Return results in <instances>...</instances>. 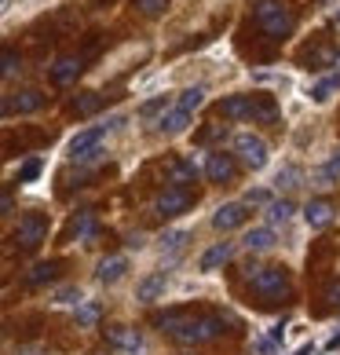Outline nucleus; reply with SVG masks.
Instances as JSON below:
<instances>
[{
  "instance_id": "obj_1",
  "label": "nucleus",
  "mask_w": 340,
  "mask_h": 355,
  "mask_svg": "<svg viewBox=\"0 0 340 355\" xmlns=\"http://www.w3.org/2000/svg\"><path fill=\"white\" fill-rule=\"evenodd\" d=\"M253 15H256V26L271 37V41H285V37L296 30L293 11L285 8V4H278V0H260Z\"/></svg>"
},
{
  "instance_id": "obj_2",
  "label": "nucleus",
  "mask_w": 340,
  "mask_h": 355,
  "mask_svg": "<svg viewBox=\"0 0 340 355\" xmlns=\"http://www.w3.org/2000/svg\"><path fill=\"white\" fill-rule=\"evenodd\" d=\"M249 286L256 297L264 300H282L289 297V275H285V268H249Z\"/></svg>"
},
{
  "instance_id": "obj_3",
  "label": "nucleus",
  "mask_w": 340,
  "mask_h": 355,
  "mask_svg": "<svg viewBox=\"0 0 340 355\" xmlns=\"http://www.w3.org/2000/svg\"><path fill=\"white\" fill-rule=\"evenodd\" d=\"M220 334H224V319H220V315H190V322L183 326V330L176 334V340L179 345H205V340H216Z\"/></svg>"
},
{
  "instance_id": "obj_4",
  "label": "nucleus",
  "mask_w": 340,
  "mask_h": 355,
  "mask_svg": "<svg viewBox=\"0 0 340 355\" xmlns=\"http://www.w3.org/2000/svg\"><path fill=\"white\" fill-rule=\"evenodd\" d=\"M117 125H121V117H110L107 125H96V128H84V132H77V136L70 139V157H73V162H91V157L99 154L102 136H107L110 128H117Z\"/></svg>"
},
{
  "instance_id": "obj_5",
  "label": "nucleus",
  "mask_w": 340,
  "mask_h": 355,
  "mask_svg": "<svg viewBox=\"0 0 340 355\" xmlns=\"http://www.w3.org/2000/svg\"><path fill=\"white\" fill-rule=\"evenodd\" d=\"M44 239H48V216H44V213H26V216L19 220L15 242H19L22 249H37Z\"/></svg>"
},
{
  "instance_id": "obj_6",
  "label": "nucleus",
  "mask_w": 340,
  "mask_h": 355,
  "mask_svg": "<svg viewBox=\"0 0 340 355\" xmlns=\"http://www.w3.org/2000/svg\"><path fill=\"white\" fill-rule=\"evenodd\" d=\"M234 150H238V157L253 168V173L267 165V143L260 136H253V132H238V136H234Z\"/></svg>"
},
{
  "instance_id": "obj_7",
  "label": "nucleus",
  "mask_w": 340,
  "mask_h": 355,
  "mask_svg": "<svg viewBox=\"0 0 340 355\" xmlns=\"http://www.w3.org/2000/svg\"><path fill=\"white\" fill-rule=\"evenodd\" d=\"M190 205H194V194L187 187H168V191H161V198H158V213L165 220H172V216H183Z\"/></svg>"
},
{
  "instance_id": "obj_8",
  "label": "nucleus",
  "mask_w": 340,
  "mask_h": 355,
  "mask_svg": "<svg viewBox=\"0 0 340 355\" xmlns=\"http://www.w3.org/2000/svg\"><path fill=\"white\" fill-rule=\"evenodd\" d=\"M41 107H44V92L41 88H22V92H15V96L4 99V117H11V114H37Z\"/></svg>"
},
{
  "instance_id": "obj_9",
  "label": "nucleus",
  "mask_w": 340,
  "mask_h": 355,
  "mask_svg": "<svg viewBox=\"0 0 340 355\" xmlns=\"http://www.w3.org/2000/svg\"><path fill=\"white\" fill-rule=\"evenodd\" d=\"M245 223H249V205L245 202H227V205H220L213 213V227L216 231H234V227H245Z\"/></svg>"
},
{
  "instance_id": "obj_10",
  "label": "nucleus",
  "mask_w": 340,
  "mask_h": 355,
  "mask_svg": "<svg viewBox=\"0 0 340 355\" xmlns=\"http://www.w3.org/2000/svg\"><path fill=\"white\" fill-rule=\"evenodd\" d=\"M205 180L208 183H231L234 180V157L231 154H208L205 157Z\"/></svg>"
},
{
  "instance_id": "obj_11",
  "label": "nucleus",
  "mask_w": 340,
  "mask_h": 355,
  "mask_svg": "<svg viewBox=\"0 0 340 355\" xmlns=\"http://www.w3.org/2000/svg\"><path fill=\"white\" fill-rule=\"evenodd\" d=\"M150 322L158 326L161 334H179L183 326L190 322V308H168V311H158V315H150Z\"/></svg>"
},
{
  "instance_id": "obj_12",
  "label": "nucleus",
  "mask_w": 340,
  "mask_h": 355,
  "mask_svg": "<svg viewBox=\"0 0 340 355\" xmlns=\"http://www.w3.org/2000/svg\"><path fill=\"white\" fill-rule=\"evenodd\" d=\"M216 110H220L224 121H249V117H253V99L249 96H231V99L220 103Z\"/></svg>"
},
{
  "instance_id": "obj_13",
  "label": "nucleus",
  "mask_w": 340,
  "mask_h": 355,
  "mask_svg": "<svg viewBox=\"0 0 340 355\" xmlns=\"http://www.w3.org/2000/svg\"><path fill=\"white\" fill-rule=\"evenodd\" d=\"M81 70H84L81 55H62V59H55V67H51V81H55V85H70V81L81 77Z\"/></svg>"
},
{
  "instance_id": "obj_14",
  "label": "nucleus",
  "mask_w": 340,
  "mask_h": 355,
  "mask_svg": "<svg viewBox=\"0 0 340 355\" xmlns=\"http://www.w3.org/2000/svg\"><path fill=\"white\" fill-rule=\"evenodd\" d=\"M102 337H107V345L121 348V352H139L143 348V337L136 330H128V326H110V330H102Z\"/></svg>"
},
{
  "instance_id": "obj_15",
  "label": "nucleus",
  "mask_w": 340,
  "mask_h": 355,
  "mask_svg": "<svg viewBox=\"0 0 340 355\" xmlns=\"http://www.w3.org/2000/svg\"><path fill=\"white\" fill-rule=\"evenodd\" d=\"M304 220H307V227H311V231H322V227H330V220H333V205L325 202V198L307 202V205H304Z\"/></svg>"
},
{
  "instance_id": "obj_16",
  "label": "nucleus",
  "mask_w": 340,
  "mask_h": 355,
  "mask_svg": "<svg viewBox=\"0 0 340 355\" xmlns=\"http://www.w3.org/2000/svg\"><path fill=\"white\" fill-rule=\"evenodd\" d=\"M234 257V242H216L213 249H205L202 260H198V268L208 275V271H216V268H224L227 260Z\"/></svg>"
},
{
  "instance_id": "obj_17",
  "label": "nucleus",
  "mask_w": 340,
  "mask_h": 355,
  "mask_svg": "<svg viewBox=\"0 0 340 355\" xmlns=\"http://www.w3.org/2000/svg\"><path fill=\"white\" fill-rule=\"evenodd\" d=\"M125 271H128V260H125V257H107V260H99L96 279H99L102 286H114V282L125 279Z\"/></svg>"
},
{
  "instance_id": "obj_18",
  "label": "nucleus",
  "mask_w": 340,
  "mask_h": 355,
  "mask_svg": "<svg viewBox=\"0 0 340 355\" xmlns=\"http://www.w3.org/2000/svg\"><path fill=\"white\" fill-rule=\"evenodd\" d=\"M165 286H168V275H165V271H154V275H147V279L139 282L136 297L143 300V304H154V300L165 293Z\"/></svg>"
},
{
  "instance_id": "obj_19",
  "label": "nucleus",
  "mask_w": 340,
  "mask_h": 355,
  "mask_svg": "<svg viewBox=\"0 0 340 355\" xmlns=\"http://www.w3.org/2000/svg\"><path fill=\"white\" fill-rule=\"evenodd\" d=\"M99 231V223H96V213L91 209H84V213H77L73 220H70V231H66V239H77V242H84V239H91V234Z\"/></svg>"
},
{
  "instance_id": "obj_20",
  "label": "nucleus",
  "mask_w": 340,
  "mask_h": 355,
  "mask_svg": "<svg viewBox=\"0 0 340 355\" xmlns=\"http://www.w3.org/2000/svg\"><path fill=\"white\" fill-rule=\"evenodd\" d=\"M187 125H190V110H183V107L165 110V114H161V121H158V128H161L165 136H179V132H187Z\"/></svg>"
},
{
  "instance_id": "obj_21",
  "label": "nucleus",
  "mask_w": 340,
  "mask_h": 355,
  "mask_svg": "<svg viewBox=\"0 0 340 355\" xmlns=\"http://www.w3.org/2000/svg\"><path fill=\"white\" fill-rule=\"evenodd\" d=\"M245 249H249V253H267V249H274V227H253V231H245Z\"/></svg>"
},
{
  "instance_id": "obj_22",
  "label": "nucleus",
  "mask_w": 340,
  "mask_h": 355,
  "mask_svg": "<svg viewBox=\"0 0 340 355\" xmlns=\"http://www.w3.org/2000/svg\"><path fill=\"white\" fill-rule=\"evenodd\" d=\"M205 173V168L194 162V157H179V162L172 165V187H187V183H194Z\"/></svg>"
},
{
  "instance_id": "obj_23",
  "label": "nucleus",
  "mask_w": 340,
  "mask_h": 355,
  "mask_svg": "<svg viewBox=\"0 0 340 355\" xmlns=\"http://www.w3.org/2000/svg\"><path fill=\"white\" fill-rule=\"evenodd\" d=\"M307 70H325V67H337L340 55H337V48L333 44H319L315 51H307Z\"/></svg>"
},
{
  "instance_id": "obj_24",
  "label": "nucleus",
  "mask_w": 340,
  "mask_h": 355,
  "mask_svg": "<svg viewBox=\"0 0 340 355\" xmlns=\"http://www.w3.org/2000/svg\"><path fill=\"white\" fill-rule=\"evenodd\" d=\"M99 107H102V96H99V92H81V96L70 99V110H73L77 117H91Z\"/></svg>"
},
{
  "instance_id": "obj_25",
  "label": "nucleus",
  "mask_w": 340,
  "mask_h": 355,
  "mask_svg": "<svg viewBox=\"0 0 340 355\" xmlns=\"http://www.w3.org/2000/svg\"><path fill=\"white\" fill-rule=\"evenodd\" d=\"M59 260H44V264H37L30 275H26V282H30V286H44V282H55L59 279Z\"/></svg>"
},
{
  "instance_id": "obj_26",
  "label": "nucleus",
  "mask_w": 340,
  "mask_h": 355,
  "mask_svg": "<svg viewBox=\"0 0 340 355\" xmlns=\"http://www.w3.org/2000/svg\"><path fill=\"white\" fill-rule=\"evenodd\" d=\"M249 121H260V125H274L278 121V107H274V99H253V117Z\"/></svg>"
},
{
  "instance_id": "obj_27",
  "label": "nucleus",
  "mask_w": 340,
  "mask_h": 355,
  "mask_svg": "<svg viewBox=\"0 0 340 355\" xmlns=\"http://www.w3.org/2000/svg\"><path fill=\"white\" fill-rule=\"evenodd\" d=\"M99 315H102V304H99V300H84V304H77V308H73L77 326H96V322H99Z\"/></svg>"
},
{
  "instance_id": "obj_28",
  "label": "nucleus",
  "mask_w": 340,
  "mask_h": 355,
  "mask_svg": "<svg viewBox=\"0 0 340 355\" xmlns=\"http://www.w3.org/2000/svg\"><path fill=\"white\" fill-rule=\"evenodd\" d=\"M333 92H340V73L325 77V81H319L315 88H311V103H330Z\"/></svg>"
},
{
  "instance_id": "obj_29",
  "label": "nucleus",
  "mask_w": 340,
  "mask_h": 355,
  "mask_svg": "<svg viewBox=\"0 0 340 355\" xmlns=\"http://www.w3.org/2000/svg\"><path fill=\"white\" fill-rule=\"evenodd\" d=\"M337 180H340V150L330 154V162H325L322 173H319V183H322V187H333Z\"/></svg>"
},
{
  "instance_id": "obj_30",
  "label": "nucleus",
  "mask_w": 340,
  "mask_h": 355,
  "mask_svg": "<svg viewBox=\"0 0 340 355\" xmlns=\"http://www.w3.org/2000/svg\"><path fill=\"white\" fill-rule=\"evenodd\" d=\"M293 213H296V205H293L289 198H282V202H271V205H267V220H271V223H285Z\"/></svg>"
},
{
  "instance_id": "obj_31",
  "label": "nucleus",
  "mask_w": 340,
  "mask_h": 355,
  "mask_svg": "<svg viewBox=\"0 0 340 355\" xmlns=\"http://www.w3.org/2000/svg\"><path fill=\"white\" fill-rule=\"evenodd\" d=\"M202 103H205V88H202V85L183 88V96H179V107H183V110H190V114H194V110L202 107Z\"/></svg>"
},
{
  "instance_id": "obj_32",
  "label": "nucleus",
  "mask_w": 340,
  "mask_h": 355,
  "mask_svg": "<svg viewBox=\"0 0 340 355\" xmlns=\"http://www.w3.org/2000/svg\"><path fill=\"white\" fill-rule=\"evenodd\" d=\"M187 242H190V231H165L161 234V249H168V253H179Z\"/></svg>"
},
{
  "instance_id": "obj_33",
  "label": "nucleus",
  "mask_w": 340,
  "mask_h": 355,
  "mask_svg": "<svg viewBox=\"0 0 340 355\" xmlns=\"http://www.w3.org/2000/svg\"><path fill=\"white\" fill-rule=\"evenodd\" d=\"M19 67H22V55H19L15 48H4V55H0V73H4V77H11V73H15Z\"/></svg>"
},
{
  "instance_id": "obj_34",
  "label": "nucleus",
  "mask_w": 340,
  "mask_h": 355,
  "mask_svg": "<svg viewBox=\"0 0 340 355\" xmlns=\"http://www.w3.org/2000/svg\"><path fill=\"white\" fill-rule=\"evenodd\" d=\"M296 180H300V168H296V165H285L282 173L274 176V187H285V191H289V187H296Z\"/></svg>"
},
{
  "instance_id": "obj_35",
  "label": "nucleus",
  "mask_w": 340,
  "mask_h": 355,
  "mask_svg": "<svg viewBox=\"0 0 340 355\" xmlns=\"http://www.w3.org/2000/svg\"><path fill=\"white\" fill-rule=\"evenodd\" d=\"M55 304H84V300H81V289H77V286L55 289Z\"/></svg>"
},
{
  "instance_id": "obj_36",
  "label": "nucleus",
  "mask_w": 340,
  "mask_h": 355,
  "mask_svg": "<svg viewBox=\"0 0 340 355\" xmlns=\"http://www.w3.org/2000/svg\"><path fill=\"white\" fill-rule=\"evenodd\" d=\"M37 176H41V157H30V162L19 168V183H33Z\"/></svg>"
},
{
  "instance_id": "obj_37",
  "label": "nucleus",
  "mask_w": 340,
  "mask_h": 355,
  "mask_svg": "<svg viewBox=\"0 0 340 355\" xmlns=\"http://www.w3.org/2000/svg\"><path fill=\"white\" fill-rule=\"evenodd\" d=\"M227 136V125H208L198 132V143H216V139H224Z\"/></svg>"
},
{
  "instance_id": "obj_38",
  "label": "nucleus",
  "mask_w": 340,
  "mask_h": 355,
  "mask_svg": "<svg viewBox=\"0 0 340 355\" xmlns=\"http://www.w3.org/2000/svg\"><path fill=\"white\" fill-rule=\"evenodd\" d=\"M245 205H271V191H264V187L245 191Z\"/></svg>"
},
{
  "instance_id": "obj_39",
  "label": "nucleus",
  "mask_w": 340,
  "mask_h": 355,
  "mask_svg": "<svg viewBox=\"0 0 340 355\" xmlns=\"http://www.w3.org/2000/svg\"><path fill=\"white\" fill-rule=\"evenodd\" d=\"M165 107H168V99H165V96H158V99L143 103V107H139V117H154V114H158V110H165Z\"/></svg>"
},
{
  "instance_id": "obj_40",
  "label": "nucleus",
  "mask_w": 340,
  "mask_h": 355,
  "mask_svg": "<svg viewBox=\"0 0 340 355\" xmlns=\"http://www.w3.org/2000/svg\"><path fill=\"white\" fill-rule=\"evenodd\" d=\"M136 8H139V11H147V15H158V11L168 8V0H136Z\"/></svg>"
},
{
  "instance_id": "obj_41",
  "label": "nucleus",
  "mask_w": 340,
  "mask_h": 355,
  "mask_svg": "<svg viewBox=\"0 0 340 355\" xmlns=\"http://www.w3.org/2000/svg\"><path fill=\"white\" fill-rule=\"evenodd\" d=\"M325 300H330V304H340V282H333L330 289H325Z\"/></svg>"
},
{
  "instance_id": "obj_42",
  "label": "nucleus",
  "mask_w": 340,
  "mask_h": 355,
  "mask_svg": "<svg viewBox=\"0 0 340 355\" xmlns=\"http://www.w3.org/2000/svg\"><path fill=\"white\" fill-rule=\"evenodd\" d=\"M0 209H4V216H8V213H11V187H8V191H4V202H0Z\"/></svg>"
},
{
  "instance_id": "obj_43",
  "label": "nucleus",
  "mask_w": 340,
  "mask_h": 355,
  "mask_svg": "<svg viewBox=\"0 0 340 355\" xmlns=\"http://www.w3.org/2000/svg\"><path fill=\"white\" fill-rule=\"evenodd\" d=\"M325 348H330V352H337V348H340V334H333V337H330V345H325Z\"/></svg>"
},
{
  "instance_id": "obj_44",
  "label": "nucleus",
  "mask_w": 340,
  "mask_h": 355,
  "mask_svg": "<svg viewBox=\"0 0 340 355\" xmlns=\"http://www.w3.org/2000/svg\"><path fill=\"white\" fill-rule=\"evenodd\" d=\"M296 355H315V345H304V348H300Z\"/></svg>"
},
{
  "instance_id": "obj_45",
  "label": "nucleus",
  "mask_w": 340,
  "mask_h": 355,
  "mask_svg": "<svg viewBox=\"0 0 340 355\" xmlns=\"http://www.w3.org/2000/svg\"><path fill=\"white\" fill-rule=\"evenodd\" d=\"M337 22H340V11H337Z\"/></svg>"
}]
</instances>
